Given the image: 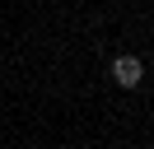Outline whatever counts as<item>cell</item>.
I'll return each instance as SVG.
<instances>
[{"instance_id": "obj_1", "label": "cell", "mask_w": 154, "mask_h": 149, "mask_svg": "<svg viewBox=\"0 0 154 149\" xmlns=\"http://www.w3.org/2000/svg\"><path fill=\"white\" fill-rule=\"evenodd\" d=\"M112 79L122 84V89H135V84L145 79V65H140V56H117V61H112Z\"/></svg>"}]
</instances>
